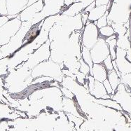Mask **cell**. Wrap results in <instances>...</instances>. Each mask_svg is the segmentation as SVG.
I'll use <instances>...</instances> for the list:
<instances>
[{
	"mask_svg": "<svg viewBox=\"0 0 131 131\" xmlns=\"http://www.w3.org/2000/svg\"><path fill=\"white\" fill-rule=\"evenodd\" d=\"M8 17L7 16H0V27H2L4 25H5L7 22L8 21Z\"/></svg>",
	"mask_w": 131,
	"mask_h": 131,
	"instance_id": "13",
	"label": "cell"
},
{
	"mask_svg": "<svg viewBox=\"0 0 131 131\" xmlns=\"http://www.w3.org/2000/svg\"><path fill=\"white\" fill-rule=\"evenodd\" d=\"M41 9H43V2L42 0H39L37 2H35L18 14L19 18L21 22L30 21L31 19L35 17L37 13H39Z\"/></svg>",
	"mask_w": 131,
	"mask_h": 131,
	"instance_id": "5",
	"label": "cell"
},
{
	"mask_svg": "<svg viewBox=\"0 0 131 131\" xmlns=\"http://www.w3.org/2000/svg\"><path fill=\"white\" fill-rule=\"evenodd\" d=\"M82 35V34H81ZM97 30L95 25L90 23H87L82 35V46L91 50L97 43Z\"/></svg>",
	"mask_w": 131,
	"mask_h": 131,
	"instance_id": "3",
	"label": "cell"
},
{
	"mask_svg": "<svg viewBox=\"0 0 131 131\" xmlns=\"http://www.w3.org/2000/svg\"><path fill=\"white\" fill-rule=\"evenodd\" d=\"M22 22L18 16L17 18L9 20L5 25L0 27V46L8 44L11 38L16 35L21 27Z\"/></svg>",
	"mask_w": 131,
	"mask_h": 131,
	"instance_id": "1",
	"label": "cell"
},
{
	"mask_svg": "<svg viewBox=\"0 0 131 131\" xmlns=\"http://www.w3.org/2000/svg\"><path fill=\"white\" fill-rule=\"evenodd\" d=\"M89 74L91 75L95 80L99 82L103 81L106 79V71L102 64H94Z\"/></svg>",
	"mask_w": 131,
	"mask_h": 131,
	"instance_id": "7",
	"label": "cell"
},
{
	"mask_svg": "<svg viewBox=\"0 0 131 131\" xmlns=\"http://www.w3.org/2000/svg\"><path fill=\"white\" fill-rule=\"evenodd\" d=\"M28 0H6L8 16L18 15L26 8Z\"/></svg>",
	"mask_w": 131,
	"mask_h": 131,
	"instance_id": "6",
	"label": "cell"
},
{
	"mask_svg": "<svg viewBox=\"0 0 131 131\" xmlns=\"http://www.w3.org/2000/svg\"><path fill=\"white\" fill-rule=\"evenodd\" d=\"M34 77H46L50 78H58L60 75V67L53 62L44 61L38 64L32 70Z\"/></svg>",
	"mask_w": 131,
	"mask_h": 131,
	"instance_id": "2",
	"label": "cell"
},
{
	"mask_svg": "<svg viewBox=\"0 0 131 131\" xmlns=\"http://www.w3.org/2000/svg\"><path fill=\"white\" fill-rule=\"evenodd\" d=\"M8 16L6 0H0V16Z\"/></svg>",
	"mask_w": 131,
	"mask_h": 131,
	"instance_id": "11",
	"label": "cell"
},
{
	"mask_svg": "<svg viewBox=\"0 0 131 131\" xmlns=\"http://www.w3.org/2000/svg\"><path fill=\"white\" fill-rule=\"evenodd\" d=\"M104 92L105 93V89L102 86V83L97 81H95L93 88L90 93L97 98H100V97H102V94H104L102 93H104Z\"/></svg>",
	"mask_w": 131,
	"mask_h": 131,
	"instance_id": "9",
	"label": "cell"
},
{
	"mask_svg": "<svg viewBox=\"0 0 131 131\" xmlns=\"http://www.w3.org/2000/svg\"><path fill=\"white\" fill-rule=\"evenodd\" d=\"M50 50V41L48 39L40 47H39L35 53H33L31 58L29 59V62L32 61V62H35L38 64L42 62L46 61L51 56Z\"/></svg>",
	"mask_w": 131,
	"mask_h": 131,
	"instance_id": "4",
	"label": "cell"
},
{
	"mask_svg": "<svg viewBox=\"0 0 131 131\" xmlns=\"http://www.w3.org/2000/svg\"><path fill=\"white\" fill-rule=\"evenodd\" d=\"M79 62H80V68H79V72H80L81 73H82L83 74L88 76V74H90V71H91V69H90L89 66L86 64L85 62L83 61V59L81 58L79 60Z\"/></svg>",
	"mask_w": 131,
	"mask_h": 131,
	"instance_id": "10",
	"label": "cell"
},
{
	"mask_svg": "<svg viewBox=\"0 0 131 131\" xmlns=\"http://www.w3.org/2000/svg\"><path fill=\"white\" fill-rule=\"evenodd\" d=\"M81 58L83 59V60L86 64H88L90 69H92L93 65V60L91 58V51L88 48H86L83 46H81Z\"/></svg>",
	"mask_w": 131,
	"mask_h": 131,
	"instance_id": "8",
	"label": "cell"
},
{
	"mask_svg": "<svg viewBox=\"0 0 131 131\" xmlns=\"http://www.w3.org/2000/svg\"><path fill=\"white\" fill-rule=\"evenodd\" d=\"M60 91H61L62 93L64 95V96L66 98H69V99H73L74 97V95L72 93V91L69 90L68 88H64V87H62L60 88Z\"/></svg>",
	"mask_w": 131,
	"mask_h": 131,
	"instance_id": "12",
	"label": "cell"
},
{
	"mask_svg": "<svg viewBox=\"0 0 131 131\" xmlns=\"http://www.w3.org/2000/svg\"><path fill=\"white\" fill-rule=\"evenodd\" d=\"M104 86L105 87V89L108 91V93H110L112 91V88H111V86H110V83H108V81L107 80H104Z\"/></svg>",
	"mask_w": 131,
	"mask_h": 131,
	"instance_id": "14",
	"label": "cell"
}]
</instances>
